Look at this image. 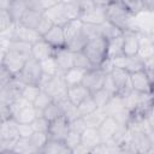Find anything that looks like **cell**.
<instances>
[{
	"label": "cell",
	"mask_w": 154,
	"mask_h": 154,
	"mask_svg": "<svg viewBox=\"0 0 154 154\" xmlns=\"http://www.w3.org/2000/svg\"><path fill=\"white\" fill-rule=\"evenodd\" d=\"M134 16L128 11L123 1H107L106 20L117 26L123 32L130 30Z\"/></svg>",
	"instance_id": "1"
},
{
	"label": "cell",
	"mask_w": 154,
	"mask_h": 154,
	"mask_svg": "<svg viewBox=\"0 0 154 154\" xmlns=\"http://www.w3.org/2000/svg\"><path fill=\"white\" fill-rule=\"evenodd\" d=\"M106 4L107 1H79L81 16L78 19L83 24L101 25L106 22Z\"/></svg>",
	"instance_id": "2"
},
{
	"label": "cell",
	"mask_w": 154,
	"mask_h": 154,
	"mask_svg": "<svg viewBox=\"0 0 154 154\" xmlns=\"http://www.w3.org/2000/svg\"><path fill=\"white\" fill-rule=\"evenodd\" d=\"M10 112L12 118L18 124H31L37 117H40L32 103H30L22 96H19L10 106Z\"/></svg>",
	"instance_id": "3"
},
{
	"label": "cell",
	"mask_w": 154,
	"mask_h": 154,
	"mask_svg": "<svg viewBox=\"0 0 154 154\" xmlns=\"http://www.w3.org/2000/svg\"><path fill=\"white\" fill-rule=\"evenodd\" d=\"M90 64L94 67H99V65L107 59V40L103 37H96L87 42L82 51Z\"/></svg>",
	"instance_id": "4"
},
{
	"label": "cell",
	"mask_w": 154,
	"mask_h": 154,
	"mask_svg": "<svg viewBox=\"0 0 154 154\" xmlns=\"http://www.w3.org/2000/svg\"><path fill=\"white\" fill-rule=\"evenodd\" d=\"M105 114L107 117L113 118L119 125L128 126V123L130 120L131 113L123 103V100L119 95H114L109 99V101L106 103V106L102 108Z\"/></svg>",
	"instance_id": "5"
},
{
	"label": "cell",
	"mask_w": 154,
	"mask_h": 154,
	"mask_svg": "<svg viewBox=\"0 0 154 154\" xmlns=\"http://www.w3.org/2000/svg\"><path fill=\"white\" fill-rule=\"evenodd\" d=\"M153 134L142 130H129V138L126 146L132 154H144L153 149Z\"/></svg>",
	"instance_id": "6"
},
{
	"label": "cell",
	"mask_w": 154,
	"mask_h": 154,
	"mask_svg": "<svg viewBox=\"0 0 154 154\" xmlns=\"http://www.w3.org/2000/svg\"><path fill=\"white\" fill-rule=\"evenodd\" d=\"M42 77V70L40 63L34 58H29L22 69V71L14 77L24 85H38Z\"/></svg>",
	"instance_id": "7"
},
{
	"label": "cell",
	"mask_w": 154,
	"mask_h": 154,
	"mask_svg": "<svg viewBox=\"0 0 154 154\" xmlns=\"http://www.w3.org/2000/svg\"><path fill=\"white\" fill-rule=\"evenodd\" d=\"M29 58L24 57L23 54L18 53V52H14V51H11V49H6L4 57H2V60H1V64L5 66V69L13 76L16 77L20 71L24 67L26 60Z\"/></svg>",
	"instance_id": "8"
},
{
	"label": "cell",
	"mask_w": 154,
	"mask_h": 154,
	"mask_svg": "<svg viewBox=\"0 0 154 154\" xmlns=\"http://www.w3.org/2000/svg\"><path fill=\"white\" fill-rule=\"evenodd\" d=\"M24 84L22 82H19L17 78H13L6 87L0 90V106L10 107L20 96Z\"/></svg>",
	"instance_id": "9"
},
{
	"label": "cell",
	"mask_w": 154,
	"mask_h": 154,
	"mask_svg": "<svg viewBox=\"0 0 154 154\" xmlns=\"http://www.w3.org/2000/svg\"><path fill=\"white\" fill-rule=\"evenodd\" d=\"M130 83L132 90L141 94H153V79L144 70L130 73Z\"/></svg>",
	"instance_id": "10"
},
{
	"label": "cell",
	"mask_w": 154,
	"mask_h": 154,
	"mask_svg": "<svg viewBox=\"0 0 154 154\" xmlns=\"http://www.w3.org/2000/svg\"><path fill=\"white\" fill-rule=\"evenodd\" d=\"M105 76H106V73H103L100 69H97V67L90 69V70L85 71L83 79H82V85L85 87L90 94H93L96 90L102 88Z\"/></svg>",
	"instance_id": "11"
},
{
	"label": "cell",
	"mask_w": 154,
	"mask_h": 154,
	"mask_svg": "<svg viewBox=\"0 0 154 154\" xmlns=\"http://www.w3.org/2000/svg\"><path fill=\"white\" fill-rule=\"evenodd\" d=\"M70 131V122L64 117H59L52 122H49V128H48V137L58 141H64L66 135Z\"/></svg>",
	"instance_id": "12"
},
{
	"label": "cell",
	"mask_w": 154,
	"mask_h": 154,
	"mask_svg": "<svg viewBox=\"0 0 154 154\" xmlns=\"http://www.w3.org/2000/svg\"><path fill=\"white\" fill-rule=\"evenodd\" d=\"M109 75H111L112 79L116 84L118 95L122 96V95L126 94L128 91L132 90L131 83H130V73L128 71L119 69V67H113Z\"/></svg>",
	"instance_id": "13"
},
{
	"label": "cell",
	"mask_w": 154,
	"mask_h": 154,
	"mask_svg": "<svg viewBox=\"0 0 154 154\" xmlns=\"http://www.w3.org/2000/svg\"><path fill=\"white\" fill-rule=\"evenodd\" d=\"M42 37L38 35V32L34 29L25 28L20 24H14L13 26V34H12V40L11 41H23L30 45H34Z\"/></svg>",
	"instance_id": "14"
},
{
	"label": "cell",
	"mask_w": 154,
	"mask_h": 154,
	"mask_svg": "<svg viewBox=\"0 0 154 154\" xmlns=\"http://www.w3.org/2000/svg\"><path fill=\"white\" fill-rule=\"evenodd\" d=\"M19 138L18 123L13 118L4 119L0 123V142L17 141Z\"/></svg>",
	"instance_id": "15"
},
{
	"label": "cell",
	"mask_w": 154,
	"mask_h": 154,
	"mask_svg": "<svg viewBox=\"0 0 154 154\" xmlns=\"http://www.w3.org/2000/svg\"><path fill=\"white\" fill-rule=\"evenodd\" d=\"M54 53H55V49L49 43H47L43 38L31 45V58H34L38 63L54 57Z\"/></svg>",
	"instance_id": "16"
},
{
	"label": "cell",
	"mask_w": 154,
	"mask_h": 154,
	"mask_svg": "<svg viewBox=\"0 0 154 154\" xmlns=\"http://www.w3.org/2000/svg\"><path fill=\"white\" fill-rule=\"evenodd\" d=\"M119 124L111 117H106L105 120L100 124V126L97 128L100 138L102 143H109L113 138V136L116 135L117 130L119 129Z\"/></svg>",
	"instance_id": "17"
},
{
	"label": "cell",
	"mask_w": 154,
	"mask_h": 154,
	"mask_svg": "<svg viewBox=\"0 0 154 154\" xmlns=\"http://www.w3.org/2000/svg\"><path fill=\"white\" fill-rule=\"evenodd\" d=\"M138 49H140L138 34L135 31L123 32V55L126 57L137 55Z\"/></svg>",
	"instance_id": "18"
},
{
	"label": "cell",
	"mask_w": 154,
	"mask_h": 154,
	"mask_svg": "<svg viewBox=\"0 0 154 154\" xmlns=\"http://www.w3.org/2000/svg\"><path fill=\"white\" fill-rule=\"evenodd\" d=\"M54 59L57 61V65H58V69H59L60 75H63L69 69L73 67V52L69 51L65 47L64 48L55 49Z\"/></svg>",
	"instance_id": "19"
},
{
	"label": "cell",
	"mask_w": 154,
	"mask_h": 154,
	"mask_svg": "<svg viewBox=\"0 0 154 154\" xmlns=\"http://www.w3.org/2000/svg\"><path fill=\"white\" fill-rule=\"evenodd\" d=\"M42 38L49 43L54 49L64 48L65 47V38H64V32H63V26L53 25L49 31L42 36Z\"/></svg>",
	"instance_id": "20"
},
{
	"label": "cell",
	"mask_w": 154,
	"mask_h": 154,
	"mask_svg": "<svg viewBox=\"0 0 154 154\" xmlns=\"http://www.w3.org/2000/svg\"><path fill=\"white\" fill-rule=\"evenodd\" d=\"M88 96H90V93L88 91V89L85 87H83L82 84L78 85H73V87H69L66 90V99L73 105V106H78L83 100H85Z\"/></svg>",
	"instance_id": "21"
},
{
	"label": "cell",
	"mask_w": 154,
	"mask_h": 154,
	"mask_svg": "<svg viewBox=\"0 0 154 154\" xmlns=\"http://www.w3.org/2000/svg\"><path fill=\"white\" fill-rule=\"evenodd\" d=\"M51 22L53 25H58V26H64L69 20L64 13V8L61 5V1H59L57 5H54L53 7H51L49 10H47L43 13Z\"/></svg>",
	"instance_id": "22"
},
{
	"label": "cell",
	"mask_w": 154,
	"mask_h": 154,
	"mask_svg": "<svg viewBox=\"0 0 154 154\" xmlns=\"http://www.w3.org/2000/svg\"><path fill=\"white\" fill-rule=\"evenodd\" d=\"M100 143H102V142H101L97 129L85 128L82 131V134H81V146H83L84 148L90 150L91 148L99 146Z\"/></svg>",
	"instance_id": "23"
},
{
	"label": "cell",
	"mask_w": 154,
	"mask_h": 154,
	"mask_svg": "<svg viewBox=\"0 0 154 154\" xmlns=\"http://www.w3.org/2000/svg\"><path fill=\"white\" fill-rule=\"evenodd\" d=\"M84 73H85V71L82 69L71 67L63 73V79H64L67 88L73 87V85H78V84H82V79H83Z\"/></svg>",
	"instance_id": "24"
},
{
	"label": "cell",
	"mask_w": 154,
	"mask_h": 154,
	"mask_svg": "<svg viewBox=\"0 0 154 154\" xmlns=\"http://www.w3.org/2000/svg\"><path fill=\"white\" fill-rule=\"evenodd\" d=\"M41 18H42V13L35 12V11L28 8V10L24 12V14L22 16V18H20V20H19L18 24H20V25H23V26H25V28L36 30V28H37V25H38V23H40V20H41Z\"/></svg>",
	"instance_id": "25"
},
{
	"label": "cell",
	"mask_w": 154,
	"mask_h": 154,
	"mask_svg": "<svg viewBox=\"0 0 154 154\" xmlns=\"http://www.w3.org/2000/svg\"><path fill=\"white\" fill-rule=\"evenodd\" d=\"M28 10V5H26V0H14L11 1L10 8H8V13L13 20L14 24H18L22 16L24 14V12Z\"/></svg>",
	"instance_id": "26"
},
{
	"label": "cell",
	"mask_w": 154,
	"mask_h": 154,
	"mask_svg": "<svg viewBox=\"0 0 154 154\" xmlns=\"http://www.w3.org/2000/svg\"><path fill=\"white\" fill-rule=\"evenodd\" d=\"M82 22L79 19H75V20H70L67 22L64 26H63V32H64V38H65V45L72 40L78 32H81L82 30Z\"/></svg>",
	"instance_id": "27"
},
{
	"label": "cell",
	"mask_w": 154,
	"mask_h": 154,
	"mask_svg": "<svg viewBox=\"0 0 154 154\" xmlns=\"http://www.w3.org/2000/svg\"><path fill=\"white\" fill-rule=\"evenodd\" d=\"M13 152L16 154H35L37 153V149L32 146L29 137H19L16 141V144L13 147Z\"/></svg>",
	"instance_id": "28"
},
{
	"label": "cell",
	"mask_w": 154,
	"mask_h": 154,
	"mask_svg": "<svg viewBox=\"0 0 154 154\" xmlns=\"http://www.w3.org/2000/svg\"><path fill=\"white\" fill-rule=\"evenodd\" d=\"M61 5L64 8V13L69 22L79 18L81 16L79 1H61Z\"/></svg>",
	"instance_id": "29"
},
{
	"label": "cell",
	"mask_w": 154,
	"mask_h": 154,
	"mask_svg": "<svg viewBox=\"0 0 154 154\" xmlns=\"http://www.w3.org/2000/svg\"><path fill=\"white\" fill-rule=\"evenodd\" d=\"M107 116L105 114V112L102 109H96L95 112L88 114V116H84L82 117L84 124L87 128H93V129H97L100 126V124L105 120Z\"/></svg>",
	"instance_id": "30"
},
{
	"label": "cell",
	"mask_w": 154,
	"mask_h": 154,
	"mask_svg": "<svg viewBox=\"0 0 154 154\" xmlns=\"http://www.w3.org/2000/svg\"><path fill=\"white\" fill-rule=\"evenodd\" d=\"M123 55V35L107 41V58L113 59Z\"/></svg>",
	"instance_id": "31"
},
{
	"label": "cell",
	"mask_w": 154,
	"mask_h": 154,
	"mask_svg": "<svg viewBox=\"0 0 154 154\" xmlns=\"http://www.w3.org/2000/svg\"><path fill=\"white\" fill-rule=\"evenodd\" d=\"M59 1H53V0H26V5L29 10H32L38 13H45L47 10L57 5Z\"/></svg>",
	"instance_id": "32"
},
{
	"label": "cell",
	"mask_w": 154,
	"mask_h": 154,
	"mask_svg": "<svg viewBox=\"0 0 154 154\" xmlns=\"http://www.w3.org/2000/svg\"><path fill=\"white\" fill-rule=\"evenodd\" d=\"M41 116H42L45 119H47L48 122H52V120H54V119H57V118H59V117H61V116H64V114H63V109H61L60 103L53 101L52 103H49V105L42 111Z\"/></svg>",
	"instance_id": "33"
},
{
	"label": "cell",
	"mask_w": 154,
	"mask_h": 154,
	"mask_svg": "<svg viewBox=\"0 0 154 154\" xmlns=\"http://www.w3.org/2000/svg\"><path fill=\"white\" fill-rule=\"evenodd\" d=\"M100 31H101V37H103L107 41L113 40L116 37L123 35V31L122 30H119L117 26H114L113 24H111L107 20L100 25Z\"/></svg>",
	"instance_id": "34"
},
{
	"label": "cell",
	"mask_w": 154,
	"mask_h": 154,
	"mask_svg": "<svg viewBox=\"0 0 154 154\" xmlns=\"http://www.w3.org/2000/svg\"><path fill=\"white\" fill-rule=\"evenodd\" d=\"M6 49H11L23 54L26 58H31V45L23 41H8L6 45Z\"/></svg>",
	"instance_id": "35"
},
{
	"label": "cell",
	"mask_w": 154,
	"mask_h": 154,
	"mask_svg": "<svg viewBox=\"0 0 154 154\" xmlns=\"http://www.w3.org/2000/svg\"><path fill=\"white\" fill-rule=\"evenodd\" d=\"M57 102V101H55ZM61 106V109H63V114L64 117L69 120V122H72L77 118H79V114H78V111H77V107L73 106L67 99H64V100H60L58 101Z\"/></svg>",
	"instance_id": "36"
},
{
	"label": "cell",
	"mask_w": 154,
	"mask_h": 154,
	"mask_svg": "<svg viewBox=\"0 0 154 154\" xmlns=\"http://www.w3.org/2000/svg\"><path fill=\"white\" fill-rule=\"evenodd\" d=\"M40 66H41V70H42V75H46V76H49V77L60 75L54 57L48 58L43 61H40Z\"/></svg>",
	"instance_id": "37"
},
{
	"label": "cell",
	"mask_w": 154,
	"mask_h": 154,
	"mask_svg": "<svg viewBox=\"0 0 154 154\" xmlns=\"http://www.w3.org/2000/svg\"><path fill=\"white\" fill-rule=\"evenodd\" d=\"M65 144L63 141H58V140H53V138H48V141L46 142L45 147L42 148V153L43 154H61V152L65 149Z\"/></svg>",
	"instance_id": "38"
},
{
	"label": "cell",
	"mask_w": 154,
	"mask_h": 154,
	"mask_svg": "<svg viewBox=\"0 0 154 154\" xmlns=\"http://www.w3.org/2000/svg\"><path fill=\"white\" fill-rule=\"evenodd\" d=\"M52 102H53V99H52L46 91L41 90V91L38 93V95H37V97L35 99V101L32 102V106L36 108L37 113L41 116L42 111H43L49 103H52Z\"/></svg>",
	"instance_id": "39"
},
{
	"label": "cell",
	"mask_w": 154,
	"mask_h": 154,
	"mask_svg": "<svg viewBox=\"0 0 154 154\" xmlns=\"http://www.w3.org/2000/svg\"><path fill=\"white\" fill-rule=\"evenodd\" d=\"M96 109H99V108L96 107V105H95V102H94V100H93L91 95H90V96H88L85 100H83V101L77 106V111H78L79 117L88 116V114H90V113L95 112Z\"/></svg>",
	"instance_id": "40"
},
{
	"label": "cell",
	"mask_w": 154,
	"mask_h": 154,
	"mask_svg": "<svg viewBox=\"0 0 154 154\" xmlns=\"http://www.w3.org/2000/svg\"><path fill=\"white\" fill-rule=\"evenodd\" d=\"M73 67L82 69L84 71H88L90 69H94V66L90 64L88 58L83 52H75L73 53Z\"/></svg>",
	"instance_id": "41"
},
{
	"label": "cell",
	"mask_w": 154,
	"mask_h": 154,
	"mask_svg": "<svg viewBox=\"0 0 154 154\" xmlns=\"http://www.w3.org/2000/svg\"><path fill=\"white\" fill-rule=\"evenodd\" d=\"M91 95V97H93V100H94V102H95V105H96V107L99 108V109H102L105 106H106V103L109 101V99L112 97L105 89H99V90H96L95 93H93V94H90Z\"/></svg>",
	"instance_id": "42"
},
{
	"label": "cell",
	"mask_w": 154,
	"mask_h": 154,
	"mask_svg": "<svg viewBox=\"0 0 154 154\" xmlns=\"http://www.w3.org/2000/svg\"><path fill=\"white\" fill-rule=\"evenodd\" d=\"M82 32L85 36L88 41L94 40L96 37H101V31H100V25L95 24H82Z\"/></svg>",
	"instance_id": "43"
},
{
	"label": "cell",
	"mask_w": 154,
	"mask_h": 154,
	"mask_svg": "<svg viewBox=\"0 0 154 154\" xmlns=\"http://www.w3.org/2000/svg\"><path fill=\"white\" fill-rule=\"evenodd\" d=\"M40 91H41V89L38 88V85H24L22 89L20 96L23 99H25L26 101H29L30 103H32Z\"/></svg>",
	"instance_id": "44"
},
{
	"label": "cell",
	"mask_w": 154,
	"mask_h": 154,
	"mask_svg": "<svg viewBox=\"0 0 154 154\" xmlns=\"http://www.w3.org/2000/svg\"><path fill=\"white\" fill-rule=\"evenodd\" d=\"M63 142H64V144L67 149L72 150V149H75L76 147H78L81 144V134L76 132L73 130H70Z\"/></svg>",
	"instance_id": "45"
},
{
	"label": "cell",
	"mask_w": 154,
	"mask_h": 154,
	"mask_svg": "<svg viewBox=\"0 0 154 154\" xmlns=\"http://www.w3.org/2000/svg\"><path fill=\"white\" fill-rule=\"evenodd\" d=\"M48 138L49 137H48L47 134H45V132H36V131H34V134L29 137V140L31 141L32 146L37 149V152L42 150V148L45 147V144L48 141Z\"/></svg>",
	"instance_id": "46"
},
{
	"label": "cell",
	"mask_w": 154,
	"mask_h": 154,
	"mask_svg": "<svg viewBox=\"0 0 154 154\" xmlns=\"http://www.w3.org/2000/svg\"><path fill=\"white\" fill-rule=\"evenodd\" d=\"M14 23L8 13V11H0V35L13 26Z\"/></svg>",
	"instance_id": "47"
},
{
	"label": "cell",
	"mask_w": 154,
	"mask_h": 154,
	"mask_svg": "<svg viewBox=\"0 0 154 154\" xmlns=\"http://www.w3.org/2000/svg\"><path fill=\"white\" fill-rule=\"evenodd\" d=\"M31 126H32L34 131H36V132L47 134L48 132V128H49V122L47 119H45L42 116H40L31 123Z\"/></svg>",
	"instance_id": "48"
},
{
	"label": "cell",
	"mask_w": 154,
	"mask_h": 154,
	"mask_svg": "<svg viewBox=\"0 0 154 154\" xmlns=\"http://www.w3.org/2000/svg\"><path fill=\"white\" fill-rule=\"evenodd\" d=\"M53 26V24H52V22L45 16V14H42V18H41V20H40V23H38V25H37V28H36V31L38 32V35L42 37L43 35H46L48 31H49V29Z\"/></svg>",
	"instance_id": "49"
},
{
	"label": "cell",
	"mask_w": 154,
	"mask_h": 154,
	"mask_svg": "<svg viewBox=\"0 0 154 154\" xmlns=\"http://www.w3.org/2000/svg\"><path fill=\"white\" fill-rule=\"evenodd\" d=\"M114 146H111L108 143H100L99 146L91 148L89 150V154H113Z\"/></svg>",
	"instance_id": "50"
},
{
	"label": "cell",
	"mask_w": 154,
	"mask_h": 154,
	"mask_svg": "<svg viewBox=\"0 0 154 154\" xmlns=\"http://www.w3.org/2000/svg\"><path fill=\"white\" fill-rule=\"evenodd\" d=\"M123 2L132 16H136L143 11V1H123Z\"/></svg>",
	"instance_id": "51"
},
{
	"label": "cell",
	"mask_w": 154,
	"mask_h": 154,
	"mask_svg": "<svg viewBox=\"0 0 154 154\" xmlns=\"http://www.w3.org/2000/svg\"><path fill=\"white\" fill-rule=\"evenodd\" d=\"M102 89H105L111 96H114V95H118V91H117V88H116V84L111 77V75H106L105 76V81H103V85H102Z\"/></svg>",
	"instance_id": "52"
},
{
	"label": "cell",
	"mask_w": 154,
	"mask_h": 154,
	"mask_svg": "<svg viewBox=\"0 0 154 154\" xmlns=\"http://www.w3.org/2000/svg\"><path fill=\"white\" fill-rule=\"evenodd\" d=\"M14 77L5 69V66L0 63V90L4 88V87H6L12 79H13Z\"/></svg>",
	"instance_id": "53"
},
{
	"label": "cell",
	"mask_w": 154,
	"mask_h": 154,
	"mask_svg": "<svg viewBox=\"0 0 154 154\" xmlns=\"http://www.w3.org/2000/svg\"><path fill=\"white\" fill-rule=\"evenodd\" d=\"M85 128H87V126H85V124H84L82 117H79V118H77V119H75V120H72V122H70V130H73V131H76V132L82 134V131H83Z\"/></svg>",
	"instance_id": "54"
},
{
	"label": "cell",
	"mask_w": 154,
	"mask_h": 154,
	"mask_svg": "<svg viewBox=\"0 0 154 154\" xmlns=\"http://www.w3.org/2000/svg\"><path fill=\"white\" fill-rule=\"evenodd\" d=\"M18 130H19V137H30L34 134V129L31 124H18Z\"/></svg>",
	"instance_id": "55"
},
{
	"label": "cell",
	"mask_w": 154,
	"mask_h": 154,
	"mask_svg": "<svg viewBox=\"0 0 154 154\" xmlns=\"http://www.w3.org/2000/svg\"><path fill=\"white\" fill-rule=\"evenodd\" d=\"M97 69H100L103 73H106V75H108V73H111V71H112V69H113V63H112V59H109V58H107V59H105L100 65H99V67Z\"/></svg>",
	"instance_id": "56"
},
{
	"label": "cell",
	"mask_w": 154,
	"mask_h": 154,
	"mask_svg": "<svg viewBox=\"0 0 154 154\" xmlns=\"http://www.w3.org/2000/svg\"><path fill=\"white\" fill-rule=\"evenodd\" d=\"M113 154H132V152L129 149V147L126 144L125 146H122V147H116L114 146Z\"/></svg>",
	"instance_id": "57"
},
{
	"label": "cell",
	"mask_w": 154,
	"mask_h": 154,
	"mask_svg": "<svg viewBox=\"0 0 154 154\" xmlns=\"http://www.w3.org/2000/svg\"><path fill=\"white\" fill-rule=\"evenodd\" d=\"M11 5L10 0H0V11H8Z\"/></svg>",
	"instance_id": "58"
},
{
	"label": "cell",
	"mask_w": 154,
	"mask_h": 154,
	"mask_svg": "<svg viewBox=\"0 0 154 154\" xmlns=\"http://www.w3.org/2000/svg\"><path fill=\"white\" fill-rule=\"evenodd\" d=\"M0 154H16L13 150H1Z\"/></svg>",
	"instance_id": "59"
},
{
	"label": "cell",
	"mask_w": 154,
	"mask_h": 154,
	"mask_svg": "<svg viewBox=\"0 0 154 154\" xmlns=\"http://www.w3.org/2000/svg\"><path fill=\"white\" fill-rule=\"evenodd\" d=\"M61 154H73L72 153V150H70V149H67V148H65L63 152H61Z\"/></svg>",
	"instance_id": "60"
},
{
	"label": "cell",
	"mask_w": 154,
	"mask_h": 154,
	"mask_svg": "<svg viewBox=\"0 0 154 154\" xmlns=\"http://www.w3.org/2000/svg\"><path fill=\"white\" fill-rule=\"evenodd\" d=\"M35 154H43L42 152H37V153H35Z\"/></svg>",
	"instance_id": "61"
},
{
	"label": "cell",
	"mask_w": 154,
	"mask_h": 154,
	"mask_svg": "<svg viewBox=\"0 0 154 154\" xmlns=\"http://www.w3.org/2000/svg\"><path fill=\"white\" fill-rule=\"evenodd\" d=\"M1 120H2V119H1V117H0V123H1Z\"/></svg>",
	"instance_id": "62"
}]
</instances>
